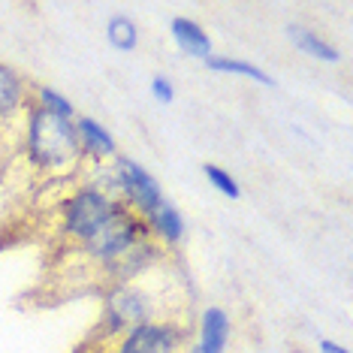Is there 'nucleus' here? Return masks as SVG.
Segmentation results:
<instances>
[{
    "mask_svg": "<svg viewBox=\"0 0 353 353\" xmlns=\"http://www.w3.org/2000/svg\"><path fill=\"white\" fill-rule=\"evenodd\" d=\"M25 160L30 170L43 179H73L85 172V157L79 148L76 124L67 118L49 115L30 103L25 118V142H21Z\"/></svg>",
    "mask_w": 353,
    "mask_h": 353,
    "instance_id": "1",
    "label": "nucleus"
},
{
    "mask_svg": "<svg viewBox=\"0 0 353 353\" xmlns=\"http://www.w3.org/2000/svg\"><path fill=\"white\" fill-rule=\"evenodd\" d=\"M118 208H121V203H118L115 196L97 190L94 184H88V181L73 184V190L63 194L58 212H54L58 239L67 242L70 248H79L85 239H91Z\"/></svg>",
    "mask_w": 353,
    "mask_h": 353,
    "instance_id": "2",
    "label": "nucleus"
},
{
    "mask_svg": "<svg viewBox=\"0 0 353 353\" xmlns=\"http://www.w3.org/2000/svg\"><path fill=\"white\" fill-rule=\"evenodd\" d=\"M151 320H172L163 311V302L157 299V293L145 287V275L130 284L106 287L103 296V317H100V339H115V335L127 332L130 326L151 323Z\"/></svg>",
    "mask_w": 353,
    "mask_h": 353,
    "instance_id": "3",
    "label": "nucleus"
},
{
    "mask_svg": "<svg viewBox=\"0 0 353 353\" xmlns=\"http://www.w3.org/2000/svg\"><path fill=\"white\" fill-rule=\"evenodd\" d=\"M148 236L151 232L145 227V221H142L139 214H133L130 208L121 205L91 239H85L73 251H79V256H82L85 263H91L97 272H103L106 266H112L118 256H124L133 245H139L142 239H148Z\"/></svg>",
    "mask_w": 353,
    "mask_h": 353,
    "instance_id": "4",
    "label": "nucleus"
},
{
    "mask_svg": "<svg viewBox=\"0 0 353 353\" xmlns=\"http://www.w3.org/2000/svg\"><path fill=\"white\" fill-rule=\"evenodd\" d=\"M109 353H188V326L181 320H151L109 339Z\"/></svg>",
    "mask_w": 353,
    "mask_h": 353,
    "instance_id": "5",
    "label": "nucleus"
},
{
    "mask_svg": "<svg viewBox=\"0 0 353 353\" xmlns=\"http://www.w3.org/2000/svg\"><path fill=\"white\" fill-rule=\"evenodd\" d=\"M109 163L118 175V199H121V205L130 208L133 214H139L142 221L151 218L160 208V203H163V190H160L157 179L148 175L127 154H115Z\"/></svg>",
    "mask_w": 353,
    "mask_h": 353,
    "instance_id": "6",
    "label": "nucleus"
},
{
    "mask_svg": "<svg viewBox=\"0 0 353 353\" xmlns=\"http://www.w3.org/2000/svg\"><path fill=\"white\" fill-rule=\"evenodd\" d=\"M166 260V248L157 242L154 236L142 239L139 245H133L124 256H118L112 266H106L100 272L106 287H118V284H130V281H139L142 275L154 272L160 263Z\"/></svg>",
    "mask_w": 353,
    "mask_h": 353,
    "instance_id": "7",
    "label": "nucleus"
},
{
    "mask_svg": "<svg viewBox=\"0 0 353 353\" xmlns=\"http://www.w3.org/2000/svg\"><path fill=\"white\" fill-rule=\"evenodd\" d=\"M73 124H76L79 148H82L85 163H106V160H112V157L118 154L115 136H112L106 127L97 121V118H91V115H76Z\"/></svg>",
    "mask_w": 353,
    "mask_h": 353,
    "instance_id": "8",
    "label": "nucleus"
},
{
    "mask_svg": "<svg viewBox=\"0 0 353 353\" xmlns=\"http://www.w3.org/2000/svg\"><path fill=\"white\" fill-rule=\"evenodd\" d=\"M30 106V85L19 70L10 63H0V124L12 121L19 112H28Z\"/></svg>",
    "mask_w": 353,
    "mask_h": 353,
    "instance_id": "9",
    "label": "nucleus"
},
{
    "mask_svg": "<svg viewBox=\"0 0 353 353\" xmlns=\"http://www.w3.org/2000/svg\"><path fill=\"white\" fill-rule=\"evenodd\" d=\"M145 227H148V232L151 236L157 239L160 245L163 248H172V245H179L181 239H184V218H181V212L175 205H170L163 199V203H160V208L154 214H151V218H145Z\"/></svg>",
    "mask_w": 353,
    "mask_h": 353,
    "instance_id": "10",
    "label": "nucleus"
},
{
    "mask_svg": "<svg viewBox=\"0 0 353 353\" xmlns=\"http://www.w3.org/2000/svg\"><path fill=\"white\" fill-rule=\"evenodd\" d=\"M230 339V317L223 308H205L199 320V353H223Z\"/></svg>",
    "mask_w": 353,
    "mask_h": 353,
    "instance_id": "11",
    "label": "nucleus"
},
{
    "mask_svg": "<svg viewBox=\"0 0 353 353\" xmlns=\"http://www.w3.org/2000/svg\"><path fill=\"white\" fill-rule=\"evenodd\" d=\"M170 34H172L175 46H179L184 54H190V58H199V61L212 58V37H208L205 30L196 25V21H190V19H172Z\"/></svg>",
    "mask_w": 353,
    "mask_h": 353,
    "instance_id": "12",
    "label": "nucleus"
},
{
    "mask_svg": "<svg viewBox=\"0 0 353 353\" xmlns=\"http://www.w3.org/2000/svg\"><path fill=\"white\" fill-rule=\"evenodd\" d=\"M287 37H290V43L299 49L302 54H308V58L314 61H323V63H339V49H335L332 43H326L323 37H317L314 30L302 28V25H290L287 28Z\"/></svg>",
    "mask_w": 353,
    "mask_h": 353,
    "instance_id": "13",
    "label": "nucleus"
},
{
    "mask_svg": "<svg viewBox=\"0 0 353 353\" xmlns=\"http://www.w3.org/2000/svg\"><path fill=\"white\" fill-rule=\"evenodd\" d=\"M205 67H208V70H214V73L245 76V79H251V82H260V85H266V88L275 85V79H272V76L266 73V70H260V67H256V63H251V61L221 58V54H212V58H205Z\"/></svg>",
    "mask_w": 353,
    "mask_h": 353,
    "instance_id": "14",
    "label": "nucleus"
},
{
    "mask_svg": "<svg viewBox=\"0 0 353 353\" xmlns=\"http://www.w3.org/2000/svg\"><path fill=\"white\" fill-rule=\"evenodd\" d=\"M30 103H34V106H39L43 112H49V115L67 118V121H73V118H76L73 103L63 97L61 91L49 88V85H37V88H30Z\"/></svg>",
    "mask_w": 353,
    "mask_h": 353,
    "instance_id": "15",
    "label": "nucleus"
},
{
    "mask_svg": "<svg viewBox=\"0 0 353 353\" xmlns=\"http://www.w3.org/2000/svg\"><path fill=\"white\" fill-rule=\"evenodd\" d=\"M106 39L118 52H133L139 46V28L130 15H112L106 21Z\"/></svg>",
    "mask_w": 353,
    "mask_h": 353,
    "instance_id": "16",
    "label": "nucleus"
},
{
    "mask_svg": "<svg viewBox=\"0 0 353 353\" xmlns=\"http://www.w3.org/2000/svg\"><path fill=\"white\" fill-rule=\"evenodd\" d=\"M203 175L208 179V184H212V188L218 190V194H223L227 199H239V196H242V188H239V181L232 179L227 170H221V166L205 163V166H203Z\"/></svg>",
    "mask_w": 353,
    "mask_h": 353,
    "instance_id": "17",
    "label": "nucleus"
},
{
    "mask_svg": "<svg viewBox=\"0 0 353 353\" xmlns=\"http://www.w3.org/2000/svg\"><path fill=\"white\" fill-rule=\"evenodd\" d=\"M151 94H154L157 103H172L175 100V88H172L170 79H163V76L151 79Z\"/></svg>",
    "mask_w": 353,
    "mask_h": 353,
    "instance_id": "18",
    "label": "nucleus"
},
{
    "mask_svg": "<svg viewBox=\"0 0 353 353\" xmlns=\"http://www.w3.org/2000/svg\"><path fill=\"white\" fill-rule=\"evenodd\" d=\"M320 353H350V350L341 347V344H335V341H320Z\"/></svg>",
    "mask_w": 353,
    "mask_h": 353,
    "instance_id": "19",
    "label": "nucleus"
},
{
    "mask_svg": "<svg viewBox=\"0 0 353 353\" xmlns=\"http://www.w3.org/2000/svg\"><path fill=\"white\" fill-rule=\"evenodd\" d=\"M188 353H199V347H196V344H194V347H188Z\"/></svg>",
    "mask_w": 353,
    "mask_h": 353,
    "instance_id": "20",
    "label": "nucleus"
}]
</instances>
